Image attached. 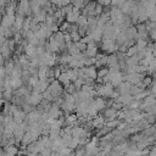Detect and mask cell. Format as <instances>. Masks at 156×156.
Masks as SVG:
<instances>
[{
  "mask_svg": "<svg viewBox=\"0 0 156 156\" xmlns=\"http://www.w3.org/2000/svg\"><path fill=\"white\" fill-rule=\"evenodd\" d=\"M112 76V78H111V84L115 87V88H118L123 82H126L124 80V74L122 73V71H119V72H117V73H115V74H111Z\"/></svg>",
  "mask_w": 156,
  "mask_h": 156,
  "instance_id": "7",
  "label": "cell"
},
{
  "mask_svg": "<svg viewBox=\"0 0 156 156\" xmlns=\"http://www.w3.org/2000/svg\"><path fill=\"white\" fill-rule=\"evenodd\" d=\"M2 151L5 152V156H17L20 150L16 145H6L2 147Z\"/></svg>",
  "mask_w": 156,
  "mask_h": 156,
  "instance_id": "10",
  "label": "cell"
},
{
  "mask_svg": "<svg viewBox=\"0 0 156 156\" xmlns=\"http://www.w3.org/2000/svg\"><path fill=\"white\" fill-rule=\"evenodd\" d=\"M96 156H108V154H107V152H105V151H102V150H101V151H100V152H99V154H98V155H96Z\"/></svg>",
  "mask_w": 156,
  "mask_h": 156,
  "instance_id": "31",
  "label": "cell"
},
{
  "mask_svg": "<svg viewBox=\"0 0 156 156\" xmlns=\"http://www.w3.org/2000/svg\"><path fill=\"white\" fill-rule=\"evenodd\" d=\"M63 87H67L68 84H71L72 82H71V79H69V77H68V74H67V72H62V74L58 77V79H57Z\"/></svg>",
  "mask_w": 156,
  "mask_h": 156,
  "instance_id": "15",
  "label": "cell"
},
{
  "mask_svg": "<svg viewBox=\"0 0 156 156\" xmlns=\"http://www.w3.org/2000/svg\"><path fill=\"white\" fill-rule=\"evenodd\" d=\"M72 2V5H73V7L76 9V10H83L84 7H85V5H87V2L85 1H82V0H74V1H71Z\"/></svg>",
  "mask_w": 156,
  "mask_h": 156,
  "instance_id": "20",
  "label": "cell"
},
{
  "mask_svg": "<svg viewBox=\"0 0 156 156\" xmlns=\"http://www.w3.org/2000/svg\"><path fill=\"white\" fill-rule=\"evenodd\" d=\"M145 89L144 88H141L140 85H132V88H130V91H129V94L132 95V96H135V95H138V94H140V93H143Z\"/></svg>",
  "mask_w": 156,
  "mask_h": 156,
  "instance_id": "19",
  "label": "cell"
},
{
  "mask_svg": "<svg viewBox=\"0 0 156 156\" xmlns=\"http://www.w3.org/2000/svg\"><path fill=\"white\" fill-rule=\"evenodd\" d=\"M116 101L117 102H121L123 106H129L134 101V98L130 94H124V95H119V98Z\"/></svg>",
  "mask_w": 156,
  "mask_h": 156,
  "instance_id": "9",
  "label": "cell"
},
{
  "mask_svg": "<svg viewBox=\"0 0 156 156\" xmlns=\"http://www.w3.org/2000/svg\"><path fill=\"white\" fill-rule=\"evenodd\" d=\"M76 91H78V90H77V88L74 87V84H73V83H71V84H68L67 87H65V93H67V94L74 95V94H76Z\"/></svg>",
  "mask_w": 156,
  "mask_h": 156,
  "instance_id": "23",
  "label": "cell"
},
{
  "mask_svg": "<svg viewBox=\"0 0 156 156\" xmlns=\"http://www.w3.org/2000/svg\"><path fill=\"white\" fill-rule=\"evenodd\" d=\"M121 124V121L119 119H113V121H106V123H105V126H107V127H110L111 129H113V128H118V126Z\"/></svg>",
  "mask_w": 156,
  "mask_h": 156,
  "instance_id": "24",
  "label": "cell"
},
{
  "mask_svg": "<svg viewBox=\"0 0 156 156\" xmlns=\"http://www.w3.org/2000/svg\"><path fill=\"white\" fill-rule=\"evenodd\" d=\"M96 2L100 4V5H102V6H111V4H112V1H108V0L107 1H101L100 0V1H96Z\"/></svg>",
  "mask_w": 156,
  "mask_h": 156,
  "instance_id": "29",
  "label": "cell"
},
{
  "mask_svg": "<svg viewBox=\"0 0 156 156\" xmlns=\"http://www.w3.org/2000/svg\"><path fill=\"white\" fill-rule=\"evenodd\" d=\"M11 87L13 90H17L20 88L23 87V82H22V78H12L11 77Z\"/></svg>",
  "mask_w": 156,
  "mask_h": 156,
  "instance_id": "16",
  "label": "cell"
},
{
  "mask_svg": "<svg viewBox=\"0 0 156 156\" xmlns=\"http://www.w3.org/2000/svg\"><path fill=\"white\" fill-rule=\"evenodd\" d=\"M67 74H68V77H69V79H71L72 83H74V82L79 78L78 69H76V68H69V69L67 71Z\"/></svg>",
  "mask_w": 156,
  "mask_h": 156,
  "instance_id": "17",
  "label": "cell"
},
{
  "mask_svg": "<svg viewBox=\"0 0 156 156\" xmlns=\"http://www.w3.org/2000/svg\"><path fill=\"white\" fill-rule=\"evenodd\" d=\"M41 101H43V94H40V93L35 91V90H32L30 96H29V104L32 106L37 107V106H39L41 104Z\"/></svg>",
  "mask_w": 156,
  "mask_h": 156,
  "instance_id": "5",
  "label": "cell"
},
{
  "mask_svg": "<svg viewBox=\"0 0 156 156\" xmlns=\"http://www.w3.org/2000/svg\"><path fill=\"white\" fill-rule=\"evenodd\" d=\"M108 73H110L108 67H101L98 69V78H105Z\"/></svg>",
  "mask_w": 156,
  "mask_h": 156,
  "instance_id": "22",
  "label": "cell"
},
{
  "mask_svg": "<svg viewBox=\"0 0 156 156\" xmlns=\"http://www.w3.org/2000/svg\"><path fill=\"white\" fill-rule=\"evenodd\" d=\"M138 54V49H136V46L134 45V46H130V48H128V50H127V57H132V56H135Z\"/></svg>",
  "mask_w": 156,
  "mask_h": 156,
  "instance_id": "25",
  "label": "cell"
},
{
  "mask_svg": "<svg viewBox=\"0 0 156 156\" xmlns=\"http://www.w3.org/2000/svg\"><path fill=\"white\" fill-rule=\"evenodd\" d=\"M15 21H16V15L15 13H5L2 15V21H1V26L6 27V28H12L15 26Z\"/></svg>",
  "mask_w": 156,
  "mask_h": 156,
  "instance_id": "3",
  "label": "cell"
},
{
  "mask_svg": "<svg viewBox=\"0 0 156 156\" xmlns=\"http://www.w3.org/2000/svg\"><path fill=\"white\" fill-rule=\"evenodd\" d=\"M48 90L52 94V96H54V98L63 96V94H65V88H63V85H62L57 79H55L54 82H51V83H50V85H49Z\"/></svg>",
  "mask_w": 156,
  "mask_h": 156,
  "instance_id": "2",
  "label": "cell"
},
{
  "mask_svg": "<svg viewBox=\"0 0 156 156\" xmlns=\"http://www.w3.org/2000/svg\"><path fill=\"white\" fill-rule=\"evenodd\" d=\"M95 82H96L95 79H93V78H89V77L84 79V84H85V85H94V84H95Z\"/></svg>",
  "mask_w": 156,
  "mask_h": 156,
  "instance_id": "28",
  "label": "cell"
},
{
  "mask_svg": "<svg viewBox=\"0 0 156 156\" xmlns=\"http://www.w3.org/2000/svg\"><path fill=\"white\" fill-rule=\"evenodd\" d=\"M85 76L87 78H93V79H98V68L95 66H90V67H85Z\"/></svg>",
  "mask_w": 156,
  "mask_h": 156,
  "instance_id": "14",
  "label": "cell"
},
{
  "mask_svg": "<svg viewBox=\"0 0 156 156\" xmlns=\"http://www.w3.org/2000/svg\"><path fill=\"white\" fill-rule=\"evenodd\" d=\"M73 84H74V87L77 88V90H82V88H83V85H84V79L78 78Z\"/></svg>",
  "mask_w": 156,
  "mask_h": 156,
  "instance_id": "26",
  "label": "cell"
},
{
  "mask_svg": "<svg viewBox=\"0 0 156 156\" xmlns=\"http://www.w3.org/2000/svg\"><path fill=\"white\" fill-rule=\"evenodd\" d=\"M87 155V151L84 147H78L74 152V156H85Z\"/></svg>",
  "mask_w": 156,
  "mask_h": 156,
  "instance_id": "27",
  "label": "cell"
},
{
  "mask_svg": "<svg viewBox=\"0 0 156 156\" xmlns=\"http://www.w3.org/2000/svg\"><path fill=\"white\" fill-rule=\"evenodd\" d=\"M154 55L156 56V41L154 43Z\"/></svg>",
  "mask_w": 156,
  "mask_h": 156,
  "instance_id": "32",
  "label": "cell"
},
{
  "mask_svg": "<svg viewBox=\"0 0 156 156\" xmlns=\"http://www.w3.org/2000/svg\"><path fill=\"white\" fill-rule=\"evenodd\" d=\"M130 88H132V84H130V83L123 82L118 88H116V90L119 93V95H124V94H129Z\"/></svg>",
  "mask_w": 156,
  "mask_h": 156,
  "instance_id": "11",
  "label": "cell"
},
{
  "mask_svg": "<svg viewBox=\"0 0 156 156\" xmlns=\"http://www.w3.org/2000/svg\"><path fill=\"white\" fill-rule=\"evenodd\" d=\"M102 116L105 117L106 121H113V119H117L118 117V111L112 108V107H106L104 111H102Z\"/></svg>",
  "mask_w": 156,
  "mask_h": 156,
  "instance_id": "6",
  "label": "cell"
},
{
  "mask_svg": "<svg viewBox=\"0 0 156 156\" xmlns=\"http://www.w3.org/2000/svg\"><path fill=\"white\" fill-rule=\"evenodd\" d=\"M147 40H141V39H138L136 41H135V46H136V49H138V51L139 50H145L146 48H147Z\"/></svg>",
  "mask_w": 156,
  "mask_h": 156,
  "instance_id": "21",
  "label": "cell"
},
{
  "mask_svg": "<svg viewBox=\"0 0 156 156\" xmlns=\"http://www.w3.org/2000/svg\"><path fill=\"white\" fill-rule=\"evenodd\" d=\"M12 116H13V121H15L17 124H22V123L24 122V119L27 118V113H26L22 108L17 110Z\"/></svg>",
  "mask_w": 156,
  "mask_h": 156,
  "instance_id": "8",
  "label": "cell"
},
{
  "mask_svg": "<svg viewBox=\"0 0 156 156\" xmlns=\"http://www.w3.org/2000/svg\"><path fill=\"white\" fill-rule=\"evenodd\" d=\"M147 156H156V146H152L150 149V152H149Z\"/></svg>",
  "mask_w": 156,
  "mask_h": 156,
  "instance_id": "30",
  "label": "cell"
},
{
  "mask_svg": "<svg viewBox=\"0 0 156 156\" xmlns=\"http://www.w3.org/2000/svg\"><path fill=\"white\" fill-rule=\"evenodd\" d=\"M27 118L29 119L30 123H35V122H39L41 119V113L39 111H37V108L34 111H32L30 113L27 115Z\"/></svg>",
  "mask_w": 156,
  "mask_h": 156,
  "instance_id": "13",
  "label": "cell"
},
{
  "mask_svg": "<svg viewBox=\"0 0 156 156\" xmlns=\"http://www.w3.org/2000/svg\"><path fill=\"white\" fill-rule=\"evenodd\" d=\"M16 15L24 16V17H29V16H32L30 1H27V0H22V1H20V2H18V5H17Z\"/></svg>",
  "mask_w": 156,
  "mask_h": 156,
  "instance_id": "1",
  "label": "cell"
},
{
  "mask_svg": "<svg viewBox=\"0 0 156 156\" xmlns=\"http://www.w3.org/2000/svg\"><path fill=\"white\" fill-rule=\"evenodd\" d=\"M152 83H154V78H152L151 76H146V77L141 80V83H140L139 85H140L141 88H144V89H145V88H147V87H151V85H152Z\"/></svg>",
  "mask_w": 156,
  "mask_h": 156,
  "instance_id": "18",
  "label": "cell"
},
{
  "mask_svg": "<svg viewBox=\"0 0 156 156\" xmlns=\"http://www.w3.org/2000/svg\"><path fill=\"white\" fill-rule=\"evenodd\" d=\"M98 2L95 1H89L87 2L85 7L82 10V15L85 17H90V16H95V7H96Z\"/></svg>",
  "mask_w": 156,
  "mask_h": 156,
  "instance_id": "4",
  "label": "cell"
},
{
  "mask_svg": "<svg viewBox=\"0 0 156 156\" xmlns=\"http://www.w3.org/2000/svg\"><path fill=\"white\" fill-rule=\"evenodd\" d=\"M63 147H67V146L65 145V143H63V140H62L61 138L57 139V140H54V141H52V147H51L52 152H60Z\"/></svg>",
  "mask_w": 156,
  "mask_h": 156,
  "instance_id": "12",
  "label": "cell"
}]
</instances>
